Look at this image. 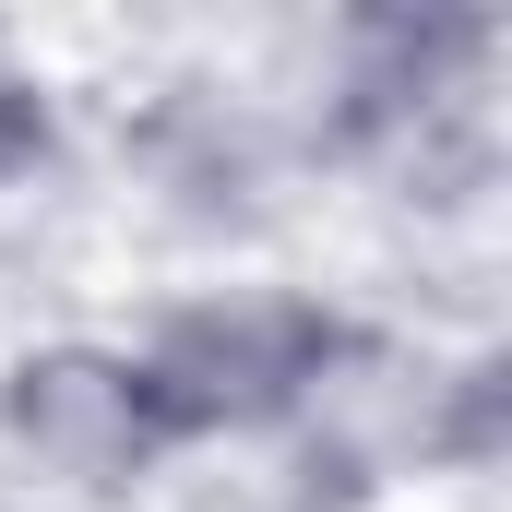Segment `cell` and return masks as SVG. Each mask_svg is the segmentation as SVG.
<instances>
[{"instance_id":"1","label":"cell","mask_w":512,"mask_h":512,"mask_svg":"<svg viewBox=\"0 0 512 512\" xmlns=\"http://www.w3.org/2000/svg\"><path fill=\"white\" fill-rule=\"evenodd\" d=\"M501 12L370 0L310 36V84L286 96L310 179H358L405 215H477L501 191Z\"/></svg>"},{"instance_id":"2","label":"cell","mask_w":512,"mask_h":512,"mask_svg":"<svg viewBox=\"0 0 512 512\" xmlns=\"http://www.w3.org/2000/svg\"><path fill=\"white\" fill-rule=\"evenodd\" d=\"M346 346H358V310L298 286V274L179 286V298H155L120 334L131 393H143L167 465H191V453H274L322 405V382L346 370Z\"/></svg>"},{"instance_id":"3","label":"cell","mask_w":512,"mask_h":512,"mask_svg":"<svg viewBox=\"0 0 512 512\" xmlns=\"http://www.w3.org/2000/svg\"><path fill=\"white\" fill-rule=\"evenodd\" d=\"M0 465L60 512H131L167 477V441L131 393L120 334H36L0 358Z\"/></svg>"},{"instance_id":"4","label":"cell","mask_w":512,"mask_h":512,"mask_svg":"<svg viewBox=\"0 0 512 512\" xmlns=\"http://www.w3.org/2000/svg\"><path fill=\"white\" fill-rule=\"evenodd\" d=\"M0 48H12V36H0Z\"/></svg>"}]
</instances>
